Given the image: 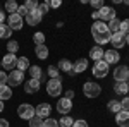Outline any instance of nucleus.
Returning <instances> with one entry per match:
<instances>
[{
    "label": "nucleus",
    "mask_w": 129,
    "mask_h": 127,
    "mask_svg": "<svg viewBox=\"0 0 129 127\" xmlns=\"http://www.w3.org/2000/svg\"><path fill=\"white\" fill-rule=\"evenodd\" d=\"M91 34H93V38L95 41L98 43V47L102 45H105V43H110V31H109V26L105 24V22H102V21H95L93 22V26H91Z\"/></svg>",
    "instance_id": "1"
},
{
    "label": "nucleus",
    "mask_w": 129,
    "mask_h": 127,
    "mask_svg": "<svg viewBox=\"0 0 129 127\" xmlns=\"http://www.w3.org/2000/svg\"><path fill=\"white\" fill-rule=\"evenodd\" d=\"M91 16H93V19H95V21H102V22H103V21H109V22H110V21L115 19L117 12H115V9H112V7L103 5L100 10H95Z\"/></svg>",
    "instance_id": "2"
},
{
    "label": "nucleus",
    "mask_w": 129,
    "mask_h": 127,
    "mask_svg": "<svg viewBox=\"0 0 129 127\" xmlns=\"http://www.w3.org/2000/svg\"><path fill=\"white\" fill-rule=\"evenodd\" d=\"M83 93L86 98H96L102 93V88H100L98 82H93V81H86L83 84Z\"/></svg>",
    "instance_id": "3"
},
{
    "label": "nucleus",
    "mask_w": 129,
    "mask_h": 127,
    "mask_svg": "<svg viewBox=\"0 0 129 127\" xmlns=\"http://www.w3.org/2000/svg\"><path fill=\"white\" fill-rule=\"evenodd\" d=\"M21 82H24V72H21L17 69H14V70H10L9 74H7V86H19Z\"/></svg>",
    "instance_id": "4"
},
{
    "label": "nucleus",
    "mask_w": 129,
    "mask_h": 127,
    "mask_svg": "<svg viewBox=\"0 0 129 127\" xmlns=\"http://www.w3.org/2000/svg\"><path fill=\"white\" fill-rule=\"evenodd\" d=\"M109 70H110V65L105 62V60H98V62H95V65H93V76L95 77H105L107 74H109Z\"/></svg>",
    "instance_id": "5"
},
{
    "label": "nucleus",
    "mask_w": 129,
    "mask_h": 127,
    "mask_svg": "<svg viewBox=\"0 0 129 127\" xmlns=\"http://www.w3.org/2000/svg\"><path fill=\"white\" fill-rule=\"evenodd\" d=\"M47 93H48V96H59L60 93H62V81L60 79H50L48 82H47Z\"/></svg>",
    "instance_id": "6"
},
{
    "label": "nucleus",
    "mask_w": 129,
    "mask_h": 127,
    "mask_svg": "<svg viewBox=\"0 0 129 127\" xmlns=\"http://www.w3.org/2000/svg\"><path fill=\"white\" fill-rule=\"evenodd\" d=\"M17 115L21 118H24V120H29V118L35 117V107L29 105V103H22L17 108Z\"/></svg>",
    "instance_id": "7"
},
{
    "label": "nucleus",
    "mask_w": 129,
    "mask_h": 127,
    "mask_svg": "<svg viewBox=\"0 0 129 127\" xmlns=\"http://www.w3.org/2000/svg\"><path fill=\"white\" fill-rule=\"evenodd\" d=\"M114 79H115V82H127L129 67H126V65H119L117 69H114Z\"/></svg>",
    "instance_id": "8"
},
{
    "label": "nucleus",
    "mask_w": 129,
    "mask_h": 127,
    "mask_svg": "<svg viewBox=\"0 0 129 127\" xmlns=\"http://www.w3.org/2000/svg\"><path fill=\"white\" fill-rule=\"evenodd\" d=\"M71 110H72V100L69 98H60L57 101V112L62 113V115H67Z\"/></svg>",
    "instance_id": "9"
},
{
    "label": "nucleus",
    "mask_w": 129,
    "mask_h": 127,
    "mask_svg": "<svg viewBox=\"0 0 129 127\" xmlns=\"http://www.w3.org/2000/svg\"><path fill=\"white\" fill-rule=\"evenodd\" d=\"M7 26H9L10 29H16V31L22 29V17H21L17 12L16 14H10L9 19H7Z\"/></svg>",
    "instance_id": "10"
},
{
    "label": "nucleus",
    "mask_w": 129,
    "mask_h": 127,
    "mask_svg": "<svg viewBox=\"0 0 129 127\" xmlns=\"http://www.w3.org/2000/svg\"><path fill=\"white\" fill-rule=\"evenodd\" d=\"M16 65H17V57H16L14 53H7V55H4V59H2V67H4V69L14 70Z\"/></svg>",
    "instance_id": "11"
},
{
    "label": "nucleus",
    "mask_w": 129,
    "mask_h": 127,
    "mask_svg": "<svg viewBox=\"0 0 129 127\" xmlns=\"http://www.w3.org/2000/svg\"><path fill=\"white\" fill-rule=\"evenodd\" d=\"M40 86H41V81H38V79H29L28 82H24V91L28 95H35V93L40 91Z\"/></svg>",
    "instance_id": "12"
},
{
    "label": "nucleus",
    "mask_w": 129,
    "mask_h": 127,
    "mask_svg": "<svg viewBox=\"0 0 129 127\" xmlns=\"http://www.w3.org/2000/svg\"><path fill=\"white\" fill-rule=\"evenodd\" d=\"M110 43H112L114 50L122 48V47L126 45V34H122V33H115V34H112V36H110Z\"/></svg>",
    "instance_id": "13"
},
{
    "label": "nucleus",
    "mask_w": 129,
    "mask_h": 127,
    "mask_svg": "<svg viewBox=\"0 0 129 127\" xmlns=\"http://www.w3.org/2000/svg\"><path fill=\"white\" fill-rule=\"evenodd\" d=\"M50 112H52V107L48 103H40L38 107H35V115H38L40 118H48Z\"/></svg>",
    "instance_id": "14"
},
{
    "label": "nucleus",
    "mask_w": 129,
    "mask_h": 127,
    "mask_svg": "<svg viewBox=\"0 0 129 127\" xmlns=\"http://www.w3.org/2000/svg\"><path fill=\"white\" fill-rule=\"evenodd\" d=\"M24 19H26V22H28L29 26H38L41 22V19H43V16H41L38 10H33V12H28V16H26Z\"/></svg>",
    "instance_id": "15"
},
{
    "label": "nucleus",
    "mask_w": 129,
    "mask_h": 127,
    "mask_svg": "<svg viewBox=\"0 0 129 127\" xmlns=\"http://www.w3.org/2000/svg\"><path fill=\"white\" fill-rule=\"evenodd\" d=\"M103 60L107 62V64H117L120 60V55H119V52L117 50H107L105 53H103Z\"/></svg>",
    "instance_id": "16"
},
{
    "label": "nucleus",
    "mask_w": 129,
    "mask_h": 127,
    "mask_svg": "<svg viewBox=\"0 0 129 127\" xmlns=\"http://www.w3.org/2000/svg\"><path fill=\"white\" fill-rule=\"evenodd\" d=\"M115 122L119 127H129V112L120 110L119 113H115Z\"/></svg>",
    "instance_id": "17"
},
{
    "label": "nucleus",
    "mask_w": 129,
    "mask_h": 127,
    "mask_svg": "<svg viewBox=\"0 0 129 127\" xmlns=\"http://www.w3.org/2000/svg\"><path fill=\"white\" fill-rule=\"evenodd\" d=\"M88 69V60L86 59H79L74 62V67H72V70H74V74H81V72H84Z\"/></svg>",
    "instance_id": "18"
},
{
    "label": "nucleus",
    "mask_w": 129,
    "mask_h": 127,
    "mask_svg": "<svg viewBox=\"0 0 129 127\" xmlns=\"http://www.w3.org/2000/svg\"><path fill=\"white\" fill-rule=\"evenodd\" d=\"M103 53H105V52H103V48H102V47H98V45H96V47H93V48L89 50V57L95 60V62L103 60Z\"/></svg>",
    "instance_id": "19"
},
{
    "label": "nucleus",
    "mask_w": 129,
    "mask_h": 127,
    "mask_svg": "<svg viewBox=\"0 0 129 127\" xmlns=\"http://www.w3.org/2000/svg\"><path fill=\"white\" fill-rule=\"evenodd\" d=\"M10 96H12V88L7 86V84H0V100L5 101V100H9Z\"/></svg>",
    "instance_id": "20"
},
{
    "label": "nucleus",
    "mask_w": 129,
    "mask_h": 127,
    "mask_svg": "<svg viewBox=\"0 0 129 127\" xmlns=\"http://www.w3.org/2000/svg\"><path fill=\"white\" fill-rule=\"evenodd\" d=\"M57 67H59V70H64V72L71 74V72H72V67H74V64H72V62H69L67 59H62L59 62V65H57Z\"/></svg>",
    "instance_id": "21"
},
{
    "label": "nucleus",
    "mask_w": 129,
    "mask_h": 127,
    "mask_svg": "<svg viewBox=\"0 0 129 127\" xmlns=\"http://www.w3.org/2000/svg\"><path fill=\"white\" fill-rule=\"evenodd\" d=\"M114 91H115L117 95H120V96H126L127 91H129L127 82H115V84H114Z\"/></svg>",
    "instance_id": "22"
},
{
    "label": "nucleus",
    "mask_w": 129,
    "mask_h": 127,
    "mask_svg": "<svg viewBox=\"0 0 129 127\" xmlns=\"http://www.w3.org/2000/svg\"><path fill=\"white\" fill-rule=\"evenodd\" d=\"M35 53H36V57L41 60H45L48 57V47L47 45H38L36 48H35Z\"/></svg>",
    "instance_id": "23"
},
{
    "label": "nucleus",
    "mask_w": 129,
    "mask_h": 127,
    "mask_svg": "<svg viewBox=\"0 0 129 127\" xmlns=\"http://www.w3.org/2000/svg\"><path fill=\"white\" fill-rule=\"evenodd\" d=\"M29 67H31V65H29L28 57H21V59H17V65H16V69H17V70L24 72V70H28Z\"/></svg>",
    "instance_id": "24"
},
{
    "label": "nucleus",
    "mask_w": 129,
    "mask_h": 127,
    "mask_svg": "<svg viewBox=\"0 0 129 127\" xmlns=\"http://www.w3.org/2000/svg\"><path fill=\"white\" fill-rule=\"evenodd\" d=\"M29 76H31V79H38V81H41V77H43L45 74L41 72V69L38 67V65H31L29 67Z\"/></svg>",
    "instance_id": "25"
},
{
    "label": "nucleus",
    "mask_w": 129,
    "mask_h": 127,
    "mask_svg": "<svg viewBox=\"0 0 129 127\" xmlns=\"http://www.w3.org/2000/svg\"><path fill=\"white\" fill-rule=\"evenodd\" d=\"M12 36V29L7 24H0V39H9Z\"/></svg>",
    "instance_id": "26"
},
{
    "label": "nucleus",
    "mask_w": 129,
    "mask_h": 127,
    "mask_svg": "<svg viewBox=\"0 0 129 127\" xmlns=\"http://www.w3.org/2000/svg\"><path fill=\"white\" fill-rule=\"evenodd\" d=\"M109 31L110 34H115V33H120V21L115 17L114 21H110L109 22Z\"/></svg>",
    "instance_id": "27"
},
{
    "label": "nucleus",
    "mask_w": 129,
    "mask_h": 127,
    "mask_svg": "<svg viewBox=\"0 0 129 127\" xmlns=\"http://www.w3.org/2000/svg\"><path fill=\"white\" fill-rule=\"evenodd\" d=\"M107 108H109L112 113H119L120 110H122V108H120V101H117V100H110Z\"/></svg>",
    "instance_id": "28"
},
{
    "label": "nucleus",
    "mask_w": 129,
    "mask_h": 127,
    "mask_svg": "<svg viewBox=\"0 0 129 127\" xmlns=\"http://www.w3.org/2000/svg\"><path fill=\"white\" fill-rule=\"evenodd\" d=\"M17 9H19V5H17V2H16V0H9V2L5 4V10H7L9 14H16Z\"/></svg>",
    "instance_id": "29"
},
{
    "label": "nucleus",
    "mask_w": 129,
    "mask_h": 127,
    "mask_svg": "<svg viewBox=\"0 0 129 127\" xmlns=\"http://www.w3.org/2000/svg\"><path fill=\"white\" fill-rule=\"evenodd\" d=\"M72 124H74V120H72L69 115H62V118L59 120L60 127H72Z\"/></svg>",
    "instance_id": "30"
},
{
    "label": "nucleus",
    "mask_w": 129,
    "mask_h": 127,
    "mask_svg": "<svg viewBox=\"0 0 129 127\" xmlns=\"http://www.w3.org/2000/svg\"><path fill=\"white\" fill-rule=\"evenodd\" d=\"M17 50H19V43H17L16 39H10L9 43H7V52L16 55V53H17Z\"/></svg>",
    "instance_id": "31"
},
{
    "label": "nucleus",
    "mask_w": 129,
    "mask_h": 127,
    "mask_svg": "<svg viewBox=\"0 0 129 127\" xmlns=\"http://www.w3.org/2000/svg\"><path fill=\"white\" fill-rule=\"evenodd\" d=\"M48 76L52 79H60V70H59V67H55V65H50L48 67Z\"/></svg>",
    "instance_id": "32"
},
{
    "label": "nucleus",
    "mask_w": 129,
    "mask_h": 127,
    "mask_svg": "<svg viewBox=\"0 0 129 127\" xmlns=\"http://www.w3.org/2000/svg\"><path fill=\"white\" fill-rule=\"evenodd\" d=\"M28 122H29V127H43V118H40L38 115H35L33 118H29Z\"/></svg>",
    "instance_id": "33"
},
{
    "label": "nucleus",
    "mask_w": 129,
    "mask_h": 127,
    "mask_svg": "<svg viewBox=\"0 0 129 127\" xmlns=\"http://www.w3.org/2000/svg\"><path fill=\"white\" fill-rule=\"evenodd\" d=\"M33 41L36 43V47H38V45H45V43H43V41H45V34L40 33V31L35 33V34H33Z\"/></svg>",
    "instance_id": "34"
},
{
    "label": "nucleus",
    "mask_w": 129,
    "mask_h": 127,
    "mask_svg": "<svg viewBox=\"0 0 129 127\" xmlns=\"http://www.w3.org/2000/svg\"><path fill=\"white\" fill-rule=\"evenodd\" d=\"M24 7L28 9V12H33V10H36V9H38V2H36V0H26Z\"/></svg>",
    "instance_id": "35"
},
{
    "label": "nucleus",
    "mask_w": 129,
    "mask_h": 127,
    "mask_svg": "<svg viewBox=\"0 0 129 127\" xmlns=\"http://www.w3.org/2000/svg\"><path fill=\"white\" fill-rule=\"evenodd\" d=\"M43 127H60V125H59V120H55V118H47V120H43Z\"/></svg>",
    "instance_id": "36"
},
{
    "label": "nucleus",
    "mask_w": 129,
    "mask_h": 127,
    "mask_svg": "<svg viewBox=\"0 0 129 127\" xmlns=\"http://www.w3.org/2000/svg\"><path fill=\"white\" fill-rule=\"evenodd\" d=\"M120 33L122 34H129V19L120 21Z\"/></svg>",
    "instance_id": "37"
},
{
    "label": "nucleus",
    "mask_w": 129,
    "mask_h": 127,
    "mask_svg": "<svg viewBox=\"0 0 129 127\" xmlns=\"http://www.w3.org/2000/svg\"><path fill=\"white\" fill-rule=\"evenodd\" d=\"M48 9H50V7H48V2H43V4H38V9H36V10L43 16V14H47V12H48Z\"/></svg>",
    "instance_id": "38"
},
{
    "label": "nucleus",
    "mask_w": 129,
    "mask_h": 127,
    "mask_svg": "<svg viewBox=\"0 0 129 127\" xmlns=\"http://www.w3.org/2000/svg\"><path fill=\"white\" fill-rule=\"evenodd\" d=\"M89 5H91L93 9L100 10L102 7H103V0H91V2H89Z\"/></svg>",
    "instance_id": "39"
},
{
    "label": "nucleus",
    "mask_w": 129,
    "mask_h": 127,
    "mask_svg": "<svg viewBox=\"0 0 129 127\" xmlns=\"http://www.w3.org/2000/svg\"><path fill=\"white\" fill-rule=\"evenodd\" d=\"M120 108H122L124 112H129V96H126L122 101H120Z\"/></svg>",
    "instance_id": "40"
},
{
    "label": "nucleus",
    "mask_w": 129,
    "mask_h": 127,
    "mask_svg": "<svg viewBox=\"0 0 129 127\" xmlns=\"http://www.w3.org/2000/svg\"><path fill=\"white\" fill-rule=\"evenodd\" d=\"M72 127H88V122L86 120H74V124H72Z\"/></svg>",
    "instance_id": "41"
},
{
    "label": "nucleus",
    "mask_w": 129,
    "mask_h": 127,
    "mask_svg": "<svg viewBox=\"0 0 129 127\" xmlns=\"http://www.w3.org/2000/svg\"><path fill=\"white\" fill-rule=\"evenodd\" d=\"M17 14H19L21 17H22V16H24V17H26V16H28V9H26V7H24V5H21L19 9H17Z\"/></svg>",
    "instance_id": "42"
},
{
    "label": "nucleus",
    "mask_w": 129,
    "mask_h": 127,
    "mask_svg": "<svg viewBox=\"0 0 129 127\" xmlns=\"http://www.w3.org/2000/svg\"><path fill=\"white\" fill-rule=\"evenodd\" d=\"M0 84H7V74L4 70H0Z\"/></svg>",
    "instance_id": "43"
},
{
    "label": "nucleus",
    "mask_w": 129,
    "mask_h": 127,
    "mask_svg": "<svg viewBox=\"0 0 129 127\" xmlns=\"http://www.w3.org/2000/svg\"><path fill=\"white\" fill-rule=\"evenodd\" d=\"M48 7H53V9L60 7V0H52V2H48Z\"/></svg>",
    "instance_id": "44"
},
{
    "label": "nucleus",
    "mask_w": 129,
    "mask_h": 127,
    "mask_svg": "<svg viewBox=\"0 0 129 127\" xmlns=\"http://www.w3.org/2000/svg\"><path fill=\"white\" fill-rule=\"evenodd\" d=\"M72 96H74V91H72V89H67V91H66V98L72 100Z\"/></svg>",
    "instance_id": "45"
},
{
    "label": "nucleus",
    "mask_w": 129,
    "mask_h": 127,
    "mask_svg": "<svg viewBox=\"0 0 129 127\" xmlns=\"http://www.w3.org/2000/svg\"><path fill=\"white\" fill-rule=\"evenodd\" d=\"M0 127H9V120H5V118H0Z\"/></svg>",
    "instance_id": "46"
},
{
    "label": "nucleus",
    "mask_w": 129,
    "mask_h": 127,
    "mask_svg": "<svg viewBox=\"0 0 129 127\" xmlns=\"http://www.w3.org/2000/svg\"><path fill=\"white\" fill-rule=\"evenodd\" d=\"M4 21H5V14L0 10V24H4Z\"/></svg>",
    "instance_id": "47"
},
{
    "label": "nucleus",
    "mask_w": 129,
    "mask_h": 127,
    "mask_svg": "<svg viewBox=\"0 0 129 127\" xmlns=\"http://www.w3.org/2000/svg\"><path fill=\"white\" fill-rule=\"evenodd\" d=\"M0 112H4V101L0 100Z\"/></svg>",
    "instance_id": "48"
},
{
    "label": "nucleus",
    "mask_w": 129,
    "mask_h": 127,
    "mask_svg": "<svg viewBox=\"0 0 129 127\" xmlns=\"http://www.w3.org/2000/svg\"><path fill=\"white\" fill-rule=\"evenodd\" d=\"M126 43L129 45V34H126Z\"/></svg>",
    "instance_id": "49"
},
{
    "label": "nucleus",
    "mask_w": 129,
    "mask_h": 127,
    "mask_svg": "<svg viewBox=\"0 0 129 127\" xmlns=\"http://www.w3.org/2000/svg\"><path fill=\"white\" fill-rule=\"evenodd\" d=\"M127 88H129V79H127Z\"/></svg>",
    "instance_id": "50"
},
{
    "label": "nucleus",
    "mask_w": 129,
    "mask_h": 127,
    "mask_svg": "<svg viewBox=\"0 0 129 127\" xmlns=\"http://www.w3.org/2000/svg\"><path fill=\"white\" fill-rule=\"evenodd\" d=\"M0 65H2V60H0Z\"/></svg>",
    "instance_id": "51"
}]
</instances>
